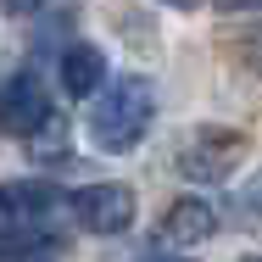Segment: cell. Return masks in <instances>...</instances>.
<instances>
[{"instance_id":"obj_1","label":"cell","mask_w":262,"mask_h":262,"mask_svg":"<svg viewBox=\"0 0 262 262\" xmlns=\"http://www.w3.org/2000/svg\"><path fill=\"white\" fill-rule=\"evenodd\" d=\"M151 117H157L151 84L145 78H117L90 112V134H95L101 151H134L145 140V128H151Z\"/></svg>"},{"instance_id":"obj_2","label":"cell","mask_w":262,"mask_h":262,"mask_svg":"<svg viewBox=\"0 0 262 262\" xmlns=\"http://www.w3.org/2000/svg\"><path fill=\"white\" fill-rule=\"evenodd\" d=\"M51 117H56V106H51L45 84H39L34 73H11V78L0 84V128H6V134L34 140Z\"/></svg>"},{"instance_id":"obj_3","label":"cell","mask_w":262,"mask_h":262,"mask_svg":"<svg viewBox=\"0 0 262 262\" xmlns=\"http://www.w3.org/2000/svg\"><path fill=\"white\" fill-rule=\"evenodd\" d=\"M134 190L128 184H90V190H78L73 195V217L90 229V234H123L128 223H134Z\"/></svg>"},{"instance_id":"obj_4","label":"cell","mask_w":262,"mask_h":262,"mask_svg":"<svg viewBox=\"0 0 262 262\" xmlns=\"http://www.w3.org/2000/svg\"><path fill=\"white\" fill-rule=\"evenodd\" d=\"M240 151H246L240 134L207 128V134H195V140L179 151V173H190V179H201V184H223V179L234 173V157H240Z\"/></svg>"},{"instance_id":"obj_5","label":"cell","mask_w":262,"mask_h":262,"mask_svg":"<svg viewBox=\"0 0 262 262\" xmlns=\"http://www.w3.org/2000/svg\"><path fill=\"white\" fill-rule=\"evenodd\" d=\"M212 229H217L212 201H201V195H179L173 207L162 212V223H157V246H162V251H184V246L212 240Z\"/></svg>"},{"instance_id":"obj_6","label":"cell","mask_w":262,"mask_h":262,"mask_svg":"<svg viewBox=\"0 0 262 262\" xmlns=\"http://www.w3.org/2000/svg\"><path fill=\"white\" fill-rule=\"evenodd\" d=\"M101 84H106V56H101V45L78 39V45L61 51V90H67L73 101H90Z\"/></svg>"},{"instance_id":"obj_7","label":"cell","mask_w":262,"mask_h":262,"mask_svg":"<svg viewBox=\"0 0 262 262\" xmlns=\"http://www.w3.org/2000/svg\"><path fill=\"white\" fill-rule=\"evenodd\" d=\"M0 6H6V11H34L39 0H0Z\"/></svg>"},{"instance_id":"obj_8","label":"cell","mask_w":262,"mask_h":262,"mask_svg":"<svg viewBox=\"0 0 262 262\" xmlns=\"http://www.w3.org/2000/svg\"><path fill=\"white\" fill-rule=\"evenodd\" d=\"M145 262H190V257H173V251H151Z\"/></svg>"},{"instance_id":"obj_9","label":"cell","mask_w":262,"mask_h":262,"mask_svg":"<svg viewBox=\"0 0 262 262\" xmlns=\"http://www.w3.org/2000/svg\"><path fill=\"white\" fill-rule=\"evenodd\" d=\"M223 6H229V11H246V6H257V0H223Z\"/></svg>"},{"instance_id":"obj_10","label":"cell","mask_w":262,"mask_h":262,"mask_svg":"<svg viewBox=\"0 0 262 262\" xmlns=\"http://www.w3.org/2000/svg\"><path fill=\"white\" fill-rule=\"evenodd\" d=\"M167 6H195V0H167Z\"/></svg>"}]
</instances>
